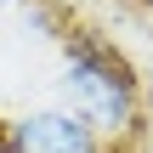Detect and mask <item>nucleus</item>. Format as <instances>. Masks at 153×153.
<instances>
[{
	"instance_id": "nucleus-3",
	"label": "nucleus",
	"mask_w": 153,
	"mask_h": 153,
	"mask_svg": "<svg viewBox=\"0 0 153 153\" xmlns=\"http://www.w3.org/2000/svg\"><path fill=\"white\" fill-rule=\"evenodd\" d=\"M0 6H17V0H0Z\"/></svg>"
},
{
	"instance_id": "nucleus-1",
	"label": "nucleus",
	"mask_w": 153,
	"mask_h": 153,
	"mask_svg": "<svg viewBox=\"0 0 153 153\" xmlns=\"http://www.w3.org/2000/svg\"><path fill=\"white\" fill-rule=\"evenodd\" d=\"M57 108L74 114L85 131H97L108 148H125L142 136V79L114 45L91 40V34H74L62 45Z\"/></svg>"
},
{
	"instance_id": "nucleus-2",
	"label": "nucleus",
	"mask_w": 153,
	"mask_h": 153,
	"mask_svg": "<svg viewBox=\"0 0 153 153\" xmlns=\"http://www.w3.org/2000/svg\"><path fill=\"white\" fill-rule=\"evenodd\" d=\"M0 153H114L97 131H85L74 114L51 108H23L0 125Z\"/></svg>"
},
{
	"instance_id": "nucleus-4",
	"label": "nucleus",
	"mask_w": 153,
	"mask_h": 153,
	"mask_svg": "<svg viewBox=\"0 0 153 153\" xmlns=\"http://www.w3.org/2000/svg\"><path fill=\"white\" fill-rule=\"evenodd\" d=\"M142 6H148V11H153V0H142Z\"/></svg>"
}]
</instances>
